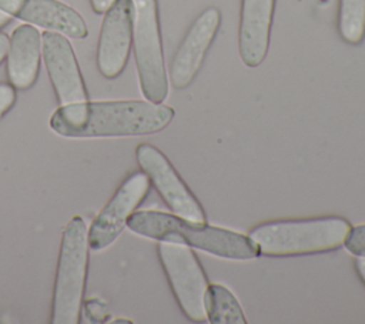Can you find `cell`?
<instances>
[{
	"label": "cell",
	"instance_id": "7c38bea8",
	"mask_svg": "<svg viewBox=\"0 0 365 324\" xmlns=\"http://www.w3.org/2000/svg\"><path fill=\"white\" fill-rule=\"evenodd\" d=\"M0 10L10 17L70 39L80 40L88 34L84 17L60 0H0Z\"/></svg>",
	"mask_w": 365,
	"mask_h": 324
},
{
	"label": "cell",
	"instance_id": "9a60e30c",
	"mask_svg": "<svg viewBox=\"0 0 365 324\" xmlns=\"http://www.w3.org/2000/svg\"><path fill=\"white\" fill-rule=\"evenodd\" d=\"M207 320L212 324H245L244 311L235 295L221 284H211L205 297Z\"/></svg>",
	"mask_w": 365,
	"mask_h": 324
},
{
	"label": "cell",
	"instance_id": "ac0fdd59",
	"mask_svg": "<svg viewBox=\"0 0 365 324\" xmlns=\"http://www.w3.org/2000/svg\"><path fill=\"white\" fill-rule=\"evenodd\" d=\"M16 88L10 83H0V118L14 106Z\"/></svg>",
	"mask_w": 365,
	"mask_h": 324
},
{
	"label": "cell",
	"instance_id": "44dd1931",
	"mask_svg": "<svg viewBox=\"0 0 365 324\" xmlns=\"http://www.w3.org/2000/svg\"><path fill=\"white\" fill-rule=\"evenodd\" d=\"M9 44H10V39L6 33L0 31V64L1 61L7 57V51H9Z\"/></svg>",
	"mask_w": 365,
	"mask_h": 324
},
{
	"label": "cell",
	"instance_id": "7402d4cb",
	"mask_svg": "<svg viewBox=\"0 0 365 324\" xmlns=\"http://www.w3.org/2000/svg\"><path fill=\"white\" fill-rule=\"evenodd\" d=\"M10 19H11V17H10L9 14H6L4 11L0 10V29H1L3 26H6V24L10 21Z\"/></svg>",
	"mask_w": 365,
	"mask_h": 324
},
{
	"label": "cell",
	"instance_id": "277c9868",
	"mask_svg": "<svg viewBox=\"0 0 365 324\" xmlns=\"http://www.w3.org/2000/svg\"><path fill=\"white\" fill-rule=\"evenodd\" d=\"M90 247L83 217L74 216L64 227L53 287V324L80 323L88 271Z\"/></svg>",
	"mask_w": 365,
	"mask_h": 324
},
{
	"label": "cell",
	"instance_id": "2e32d148",
	"mask_svg": "<svg viewBox=\"0 0 365 324\" xmlns=\"http://www.w3.org/2000/svg\"><path fill=\"white\" fill-rule=\"evenodd\" d=\"M338 31L349 44H359L365 37V0H339Z\"/></svg>",
	"mask_w": 365,
	"mask_h": 324
},
{
	"label": "cell",
	"instance_id": "d6986e66",
	"mask_svg": "<svg viewBox=\"0 0 365 324\" xmlns=\"http://www.w3.org/2000/svg\"><path fill=\"white\" fill-rule=\"evenodd\" d=\"M113 3L114 0H90V4L97 14H103Z\"/></svg>",
	"mask_w": 365,
	"mask_h": 324
},
{
	"label": "cell",
	"instance_id": "603a6c76",
	"mask_svg": "<svg viewBox=\"0 0 365 324\" xmlns=\"http://www.w3.org/2000/svg\"><path fill=\"white\" fill-rule=\"evenodd\" d=\"M114 323H131L130 320H114Z\"/></svg>",
	"mask_w": 365,
	"mask_h": 324
},
{
	"label": "cell",
	"instance_id": "ba28073f",
	"mask_svg": "<svg viewBox=\"0 0 365 324\" xmlns=\"http://www.w3.org/2000/svg\"><path fill=\"white\" fill-rule=\"evenodd\" d=\"M150 184V178L144 171L131 173L123 180L87 228L90 250H104L117 240L124 227H127L128 217L148 196Z\"/></svg>",
	"mask_w": 365,
	"mask_h": 324
},
{
	"label": "cell",
	"instance_id": "8fae6325",
	"mask_svg": "<svg viewBox=\"0 0 365 324\" xmlns=\"http://www.w3.org/2000/svg\"><path fill=\"white\" fill-rule=\"evenodd\" d=\"M220 24L221 13L215 7L205 9L194 20L170 66V80L175 88L182 90L192 83L217 36Z\"/></svg>",
	"mask_w": 365,
	"mask_h": 324
},
{
	"label": "cell",
	"instance_id": "8992f818",
	"mask_svg": "<svg viewBox=\"0 0 365 324\" xmlns=\"http://www.w3.org/2000/svg\"><path fill=\"white\" fill-rule=\"evenodd\" d=\"M157 254L182 314L194 323L207 320L205 297L210 284L195 253L182 243L158 241Z\"/></svg>",
	"mask_w": 365,
	"mask_h": 324
},
{
	"label": "cell",
	"instance_id": "ffe728a7",
	"mask_svg": "<svg viewBox=\"0 0 365 324\" xmlns=\"http://www.w3.org/2000/svg\"><path fill=\"white\" fill-rule=\"evenodd\" d=\"M354 265H355V271H356L358 277L361 278V281L365 285V255H356Z\"/></svg>",
	"mask_w": 365,
	"mask_h": 324
},
{
	"label": "cell",
	"instance_id": "52a82bcc",
	"mask_svg": "<svg viewBox=\"0 0 365 324\" xmlns=\"http://www.w3.org/2000/svg\"><path fill=\"white\" fill-rule=\"evenodd\" d=\"M135 158L173 214L192 223H207L200 201L160 148L141 143L135 148Z\"/></svg>",
	"mask_w": 365,
	"mask_h": 324
},
{
	"label": "cell",
	"instance_id": "4fadbf2b",
	"mask_svg": "<svg viewBox=\"0 0 365 324\" xmlns=\"http://www.w3.org/2000/svg\"><path fill=\"white\" fill-rule=\"evenodd\" d=\"M275 0H241L238 50L248 67L259 66L269 47Z\"/></svg>",
	"mask_w": 365,
	"mask_h": 324
},
{
	"label": "cell",
	"instance_id": "5b68a950",
	"mask_svg": "<svg viewBox=\"0 0 365 324\" xmlns=\"http://www.w3.org/2000/svg\"><path fill=\"white\" fill-rule=\"evenodd\" d=\"M133 49L138 83L145 100L163 103L168 96L158 9L155 0H133Z\"/></svg>",
	"mask_w": 365,
	"mask_h": 324
},
{
	"label": "cell",
	"instance_id": "3957f363",
	"mask_svg": "<svg viewBox=\"0 0 365 324\" xmlns=\"http://www.w3.org/2000/svg\"><path fill=\"white\" fill-rule=\"evenodd\" d=\"M351 223L339 216L272 220L255 226L248 237L264 257L311 255L344 245Z\"/></svg>",
	"mask_w": 365,
	"mask_h": 324
},
{
	"label": "cell",
	"instance_id": "7a4b0ae2",
	"mask_svg": "<svg viewBox=\"0 0 365 324\" xmlns=\"http://www.w3.org/2000/svg\"><path fill=\"white\" fill-rule=\"evenodd\" d=\"M127 228L151 240L182 243L221 258L251 260L259 255L257 245L245 234L192 223L164 211H134L127 220Z\"/></svg>",
	"mask_w": 365,
	"mask_h": 324
},
{
	"label": "cell",
	"instance_id": "6da1fadb",
	"mask_svg": "<svg viewBox=\"0 0 365 324\" xmlns=\"http://www.w3.org/2000/svg\"><path fill=\"white\" fill-rule=\"evenodd\" d=\"M174 114L173 107L150 100H86L58 106L48 124L67 138L134 137L164 130Z\"/></svg>",
	"mask_w": 365,
	"mask_h": 324
},
{
	"label": "cell",
	"instance_id": "30bf717a",
	"mask_svg": "<svg viewBox=\"0 0 365 324\" xmlns=\"http://www.w3.org/2000/svg\"><path fill=\"white\" fill-rule=\"evenodd\" d=\"M41 57L60 106L88 100L80 66L67 36L46 30L41 34Z\"/></svg>",
	"mask_w": 365,
	"mask_h": 324
},
{
	"label": "cell",
	"instance_id": "5bb4252c",
	"mask_svg": "<svg viewBox=\"0 0 365 324\" xmlns=\"http://www.w3.org/2000/svg\"><path fill=\"white\" fill-rule=\"evenodd\" d=\"M6 59L10 84L19 90L30 88L38 77L41 59V33L36 26L20 24L13 30Z\"/></svg>",
	"mask_w": 365,
	"mask_h": 324
},
{
	"label": "cell",
	"instance_id": "e0dca14e",
	"mask_svg": "<svg viewBox=\"0 0 365 324\" xmlns=\"http://www.w3.org/2000/svg\"><path fill=\"white\" fill-rule=\"evenodd\" d=\"M344 245L354 255H365V224L351 227Z\"/></svg>",
	"mask_w": 365,
	"mask_h": 324
},
{
	"label": "cell",
	"instance_id": "9c48e42d",
	"mask_svg": "<svg viewBox=\"0 0 365 324\" xmlns=\"http://www.w3.org/2000/svg\"><path fill=\"white\" fill-rule=\"evenodd\" d=\"M133 0H114L104 11L97 44V69L106 79L118 77L127 66L133 44Z\"/></svg>",
	"mask_w": 365,
	"mask_h": 324
}]
</instances>
